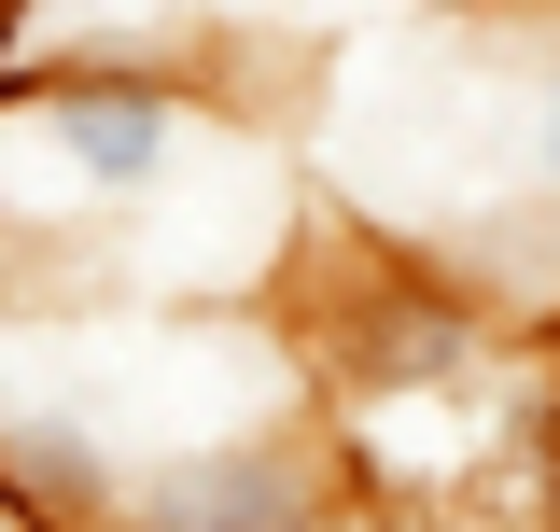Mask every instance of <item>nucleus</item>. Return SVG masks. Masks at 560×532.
<instances>
[{
    "label": "nucleus",
    "mask_w": 560,
    "mask_h": 532,
    "mask_svg": "<svg viewBox=\"0 0 560 532\" xmlns=\"http://www.w3.org/2000/svg\"><path fill=\"white\" fill-rule=\"evenodd\" d=\"M113 532H378V505H364L337 420L308 393V406L238 420V435H197L168 463H127Z\"/></svg>",
    "instance_id": "1"
},
{
    "label": "nucleus",
    "mask_w": 560,
    "mask_h": 532,
    "mask_svg": "<svg viewBox=\"0 0 560 532\" xmlns=\"http://www.w3.org/2000/svg\"><path fill=\"white\" fill-rule=\"evenodd\" d=\"M533 519L560 532V350L533 365Z\"/></svg>",
    "instance_id": "2"
}]
</instances>
